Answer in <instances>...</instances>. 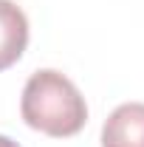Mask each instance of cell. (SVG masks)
<instances>
[{
    "label": "cell",
    "instance_id": "obj_1",
    "mask_svg": "<svg viewBox=\"0 0 144 147\" xmlns=\"http://www.w3.org/2000/svg\"><path fill=\"white\" fill-rule=\"evenodd\" d=\"M20 113L28 127L54 139L76 136L88 122L85 96L65 74L54 68H42L28 76L20 99Z\"/></svg>",
    "mask_w": 144,
    "mask_h": 147
},
{
    "label": "cell",
    "instance_id": "obj_2",
    "mask_svg": "<svg viewBox=\"0 0 144 147\" xmlns=\"http://www.w3.org/2000/svg\"><path fill=\"white\" fill-rule=\"evenodd\" d=\"M102 147H144V102H124L102 127Z\"/></svg>",
    "mask_w": 144,
    "mask_h": 147
},
{
    "label": "cell",
    "instance_id": "obj_3",
    "mask_svg": "<svg viewBox=\"0 0 144 147\" xmlns=\"http://www.w3.org/2000/svg\"><path fill=\"white\" fill-rule=\"evenodd\" d=\"M28 45V20L14 0H0V71L11 68Z\"/></svg>",
    "mask_w": 144,
    "mask_h": 147
},
{
    "label": "cell",
    "instance_id": "obj_4",
    "mask_svg": "<svg viewBox=\"0 0 144 147\" xmlns=\"http://www.w3.org/2000/svg\"><path fill=\"white\" fill-rule=\"evenodd\" d=\"M0 147H20L17 142H11L9 136H0Z\"/></svg>",
    "mask_w": 144,
    "mask_h": 147
}]
</instances>
